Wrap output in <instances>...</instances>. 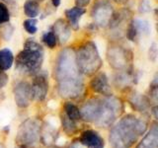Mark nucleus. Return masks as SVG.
Segmentation results:
<instances>
[{"label":"nucleus","instance_id":"f257e3e1","mask_svg":"<svg viewBox=\"0 0 158 148\" xmlns=\"http://www.w3.org/2000/svg\"><path fill=\"white\" fill-rule=\"evenodd\" d=\"M82 74L76 64L75 52L72 48H63L59 52L54 66V77L57 90L64 99H77L84 92Z\"/></svg>","mask_w":158,"mask_h":148},{"label":"nucleus","instance_id":"f03ea898","mask_svg":"<svg viewBox=\"0 0 158 148\" xmlns=\"http://www.w3.org/2000/svg\"><path fill=\"white\" fill-rule=\"evenodd\" d=\"M146 130L147 123L144 121L133 115H127L113 126L109 141L113 148H131Z\"/></svg>","mask_w":158,"mask_h":148},{"label":"nucleus","instance_id":"7ed1b4c3","mask_svg":"<svg viewBox=\"0 0 158 148\" xmlns=\"http://www.w3.org/2000/svg\"><path fill=\"white\" fill-rule=\"evenodd\" d=\"M44 57V47L34 39H29L16 56V69L23 74L34 75L41 70Z\"/></svg>","mask_w":158,"mask_h":148},{"label":"nucleus","instance_id":"20e7f679","mask_svg":"<svg viewBox=\"0 0 158 148\" xmlns=\"http://www.w3.org/2000/svg\"><path fill=\"white\" fill-rule=\"evenodd\" d=\"M74 52L77 67L81 74L93 75L102 67L103 61L95 43L91 41L84 43Z\"/></svg>","mask_w":158,"mask_h":148},{"label":"nucleus","instance_id":"39448f33","mask_svg":"<svg viewBox=\"0 0 158 148\" xmlns=\"http://www.w3.org/2000/svg\"><path fill=\"white\" fill-rule=\"evenodd\" d=\"M41 122L37 118H28L20 125L15 138L17 148H36L41 137Z\"/></svg>","mask_w":158,"mask_h":148},{"label":"nucleus","instance_id":"423d86ee","mask_svg":"<svg viewBox=\"0 0 158 148\" xmlns=\"http://www.w3.org/2000/svg\"><path fill=\"white\" fill-rule=\"evenodd\" d=\"M103 107L101 117L96 125L101 127L111 126L114 121L120 117L123 112V104L121 99L114 97L113 95L106 96L102 99Z\"/></svg>","mask_w":158,"mask_h":148},{"label":"nucleus","instance_id":"0eeeda50","mask_svg":"<svg viewBox=\"0 0 158 148\" xmlns=\"http://www.w3.org/2000/svg\"><path fill=\"white\" fill-rule=\"evenodd\" d=\"M109 64L116 70H128L130 61L131 60V53L121 46H110L107 51Z\"/></svg>","mask_w":158,"mask_h":148},{"label":"nucleus","instance_id":"6e6552de","mask_svg":"<svg viewBox=\"0 0 158 148\" xmlns=\"http://www.w3.org/2000/svg\"><path fill=\"white\" fill-rule=\"evenodd\" d=\"M114 15V6L109 0H96L91 10V17L99 27H107Z\"/></svg>","mask_w":158,"mask_h":148},{"label":"nucleus","instance_id":"1a4fd4ad","mask_svg":"<svg viewBox=\"0 0 158 148\" xmlns=\"http://www.w3.org/2000/svg\"><path fill=\"white\" fill-rule=\"evenodd\" d=\"M102 107H103L102 99H98V98L90 99L80 109L81 118H83L86 121L97 123L102 113Z\"/></svg>","mask_w":158,"mask_h":148},{"label":"nucleus","instance_id":"9d476101","mask_svg":"<svg viewBox=\"0 0 158 148\" xmlns=\"http://www.w3.org/2000/svg\"><path fill=\"white\" fill-rule=\"evenodd\" d=\"M31 91L33 100L42 102L46 99L48 91V80L46 73L39 71L36 74L31 85Z\"/></svg>","mask_w":158,"mask_h":148},{"label":"nucleus","instance_id":"9b49d317","mask_svg":"<svg viewBox=\"0 0 158 148\" xmlns=\"http://www.w3.org/2000/svg\"><path fill=\"white\" fill-rule=\"evenodd\" d=\"M13 93L15 103L19 108H27L33 100L31 85L26 81L18 82L14 86Z\"/></svg>","mask_w":158,"mask_h":148},{"label":"nucleus","instance_id":"f8f14e48","mask_svg":"<svg viewBox=\"0 0 158 148\" xmlns=\"http://www.w3.org/2000/svg\"><path fill=\"white\" fill-rule=\"evenodd\" d=\"M90 87L95 93L101 94L105 97L112 95V89L110 84H109L108 77L106 73L104 72L98 73L97 75L93 77L90 82Z\"/></svg>","mask_w":158,"mask_h":148},{"label":"nucleus","instance_id":"ddd939ff","mask_svg":"<svg viewBox=\"0 0 158 148\" xmlns=\"http://www.w3.org/2000/svg\"><path fill=\"white\" fill-rule=\"evenodd\" d=\"M79 142L88 148H104L103 138L94 130H85L82 132Z\"/></svg>","mask_w":158,"mask_h":148},{"label":"nucleus","instance_id":"4468645a","mask_svg":"<svg viewBox=\"0 0 158 148\" xmlns=\"http://www.w3.org/2000/svg\"><path fill=\"white\" fill-rule=\"evenodd\" d=\"M54 35L61 44L65 43L69 38L71 37V28L70 26L62 19H58L53 25V31Z\"/></svg>","mask_w":158,"mask_h":148},{"label":"nucleus","instance_id":"2eb2a0df","mask_svg":"<svg viewBox=\"0 0 158 148\" xmlns=\"http://www.w3.org/2000/svg\"><path fill=\"white\" fill-rule=\"evenodd\" d=\"M158 146V130L156 123L152 125L150 130L138 143L136 148H157Z\"/></svg>","mask_w":158,"mask_h":148},{"label":"nucleus","instance_id":"dca6fc26","mask_svg":"<svg viewBox=\"0 0 158 148\" xmlns=\"http://www.w3.org/2000/svg\"><path fill=\"white\" fill-rule=\"evenodd\" d=\"M86 10L81 7H73L69 8L65 11V16L68 21V25L73 30H78L79 28V21L81 17L85 14Z\"/></svg>","mask_w":158,"mask_h":148},{"label":"nucleus","instance_id":"f3484780","mask_svg":"<svg viewBox=\"0 0 158 148\" xmlns=\"http://www.w3.org/2000/svg\"><path fill=\"white\" fill-rule=\"evenodd\" d=\"M130 104L137 112H145L150 107L149 100L144 95L139 93H133L130 98Z\"/></svg>","mask_w":158,"mask_h":148},{"label":"nucleus","instance_id":"a211bd4d","mask_svg":"<svg viewBox=\"0 0 158 148\" xmlns=\"http://www.w3.org/2000/svg\"><path fill=\"white\" fill-rule=\"evenodd\" d=\"M57 131L54 127L49 125H46L41 127V137L40 139L42 140L44 144H52V143L56 141Z\"/></svg>","mask_w":158,"mask_h":148},{"label":"nucleus","instance_id":"6ab92c4d","mask_svg":"<svg viewBox=\"0 0 158 148\" xmlns=\"http://www.w3.org/2000/svg\"><path fill=\"white\" fill-rule=\"evenodd\" d=\"M14 63V54L9 48L0 49V71H6Z\"/></svg>","mask_w":158,"mask_h":148},{"label":"nucleus","instance_id":"aec40b11","mask_svg":"<svg viewBox=\"0 0 158 148\" xmlns=\"http://www.w3.org/2000/svg\"><path fill=\"white\" fill-rule=\"evenodd\" d=\"M24 13L29 18H36L40 13V5L36 0H26L24 3Z\"/></svg>","mask_w":158,"mask_h":148},{"label":"nucleus","instance_id":"412c9836","mask_svg":"<svg viewBox=\"0 0 158 148\" xmlns=\"http://www.w3.org/2000/svg\"><path fill=\"white\" fill-rule=\"evenodd\" d=\"M64 113H65L67 117H69L74 121L81 120L80 110H79L77 106H75L72 103H66L64 105Z\"/></svg>","mask_w":158,"mask_h":148},{"label":"nucleus","instance_id":"4be33fe9","mask_svg":"<svg viewBox=\"0 0 158 148\" xmlns=\"http://www.w3.org/2000/svg\"><path fill=\"white\" fill-rule=\"evenodd\" d=\"M61 122H62V127L63 130L65 131L68 135H72L76 132V125L75 121L70 120L69 117H66L65 113H63L61 116Z\"/></svg>","mask_w":158,"mask_h":148},{"label":"nucleus","instance_id":"5701e85b","mask_svg":"<svg viewBox=\"0 0 158 148\" xmlns=\"http://www.w3.org/2000/svg\"><path fill=\"white\" fill-rule=\"evenodd\" d=\"M131 24H132L133 28L135 29L137 35L138 34H143V35H149L150 34V25L148 24L147 21L136 19Z\"/></svg>","mask_w":158,"mask_h":148},{"label":"nucleus","instance_id":"b1692460","mask_svg":"<svg viewBox=\"0 0 158 148\" xmlns=\"http://www.w3.org/2000/svg\"><path fill=\"white\" fill-rule=\"evenodd\" d=\"M42 41L49 48H54L57 43V39L52 31H48L44 33L42 37Z\"/></svg>","mask_w":158,"mask_h":148},{"label":"nucleus","instance_id":"393cba45","mask_svg":"<svg viewBox=\"0 0 158 148\" xmlns=\"http://www.w3.org/2000/svg\"><path fill=\"white\" fill-rule=\"evenodd\" d=\"M23 27L30 35L36 34L38 31V20L35 18H29L23 22Z\"/></svg>","mask_w":158,"mask_h":148},{"label":"nucleus","instance_id":"a878e982","mask_svg":"<svg viewBox=\"0 0 158 148\" xmlns=\"http://www.w3.org/2000/svg\"><path fill=\"white\" fill-rule=\"evenodd\" d=\"M10 20V12L8 7L4 3L0 2V25L8 23Z\"/></svg>","mask_w":158,"mask_h":148},{"label":"nucleus","instance_id":"bb28decb","mask_svg":"<svg viewBox=\"0 0 158 148\" xmlns=\"http://www.w3.org/2000/svg\"><path fill=\"white\" fill-rule=\"evenodd\" d=\"M148 56H149V59L151 61L154 62L156 60L157 57V46L155 43H153L150 47H149V51H148Z\"/></svg>","mask_w":158,"mask_h":148},{"label":"nucleus","instance_id":"cd10ccee","mask_svg":"<svg viewBox=\"0 0 158 148\" xmlns=\"http://www.w3.org/2000/svg\"><path fill=\"white\" fill-rule=\"evenodd\" d=\"M9 77L4 71H0V89H2L3 87L6 86V84L8 83Z\"/></svg>","mask_w":158,"mask_h":148},{"label":"nucleus","instance_id":"c85d7f7f","mask_svg":"<svg viewBox=\"0 0 158 148\" xmlns=\"http://www.w3.org/2000/svg\"><path fill=\"white\" fill-rule=\"evenodd\" d=\"M90 1H91V0H75V3H76L77 7L84 8V7H86L87 5H89Z\"/></svg>","mask_w":158,"mask_h":148},{"label":"nucleus","instance_id":"c756f323","mask_svg":"<svg viewBox=\"0 0 158 148\" xmlns=\"http://www.w3.org/2000/svg\"><path fill=\"white\" fill-rule=\"evenodd\" d=\"M83 145L81 144L80 142H77V143H73L72 145H70V147L69 148H82Z\"/></svg>","mask_w":158,"mask_h":148},{"label":"nucleus","instance_id":"7c9ffc66","mask_svg":"<svg viewBox=\"0 0 158 148\" xmlns=\"http://www.w3.org/2000/svg\"><path fill=\"white\" fill-rule=\"evenodd\" d=\"M60 2H61V0H52V3L53 5V7H56V8L60 5Z\"/></svg>","mask_w":158,"mask_h":148},{"label":"nucleus","instance_id":"2f4dec72","mask_svg":"<svg viewBox=\"0 0 158 148\" xmlns=\"http://www.w3.org/2000/svg\"><path fill=\"white\" fill-rule=\"evenodd\" d=\"M113 1H115L118 4H125L128 1V0H113Z\"/></svg>","mask_w":158,"mask_h":148},{"label":"nucleus","instance_id":"473e14b6","mask_svg":"<svg viewBox=\"0 0 158 148\" xmlns=\"http://www.w3.org/2000/svg\"><path fill=\"white\" fill-rule=\"evenodd\" d=\"M0 148H5V146H4V144L2 142H0Z\"/></svg>","mask_w":158,"mask_h":148},{"label":"nucleus","instance_id":"72a5a7b5","mask_svg":"<svg viewBox=\"0 0 158 148\" xmlns=\"http://www.w3.org/2000/svg\"><path fill=\"white\" fill-rule=\"evenodd\" d=\"M1 1H4V2H11L12 0H1Z\"/></svg>","mask_w":158,"mask_h":148},{"label":"nucleus","instance_id":"f704fd0d","mask_svg":"<svg viewBox=\"0 0 158 148\" xmlns=\"http://www.w3.org/2000/svg\"><path fill=\"white\" fill-rule=\"evenodd\" d=\"M36 1H37V2H39V1H40V2H42V1H44V0H36Z\"/></svg>","mask_w":158,"mask_h":148},{"label":"nucleus","instance_id":"c9c22d12","mask_svg":"<svg viewBox=\"0 0 158 148\" xmlns=\"http://www.w3.org/2000/svg\"><path fill=\"white\" fill-rule=\"evenodd\" d=\"M49 148H59V147H56V146H52V147H49Z\"/></svg>","mask_w":158,"mask_h":148}]
</instances>
